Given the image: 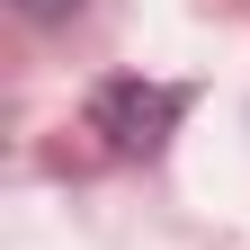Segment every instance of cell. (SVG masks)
Returning <instances> with one entry per match:
<instances>
[{"label": "cell", "mask_w": 250, "mask_h": 250, "mask_svg": "<svg viewBox=\"0 0 250 250\" xmlns=\"http://www.w3.org/2000/svg\"><path fill=\"white\" fill-rule=\"evenodd\" d=\"M170 116H179V89H134V81H125V89H107V99H99V125H107L125 152H152Z\"/></svg>", "instance_id": "obj_1"}, {"label": "cell", "mask_w": 250, "mask_h": 250, "mask_svg": "<svg viewBox=\"0 0 250 250\" xmlns=\"http://www.w3.org/2000/svg\"><path fill=\"white\" fill-rule=\"evenodd\" d=\"M9 9H18V18H72L81 0H9Z\"/></svg>", "instance_id": "obj_2"}]
</instances>
